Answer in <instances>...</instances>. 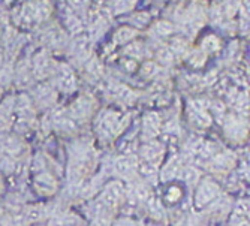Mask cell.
<instances>
[{
  "mask_svg": "<svg viewBox=\"0 0 250 226\" xmlns=\"http://www.w3.org/2000/svg\"><path fill=\"white\" fill-rule=\"evenodd\" d=\"M219 189H217V185H214L213 182H204L199 189H198V193H196V201L199 205H204L207 204L208 201H211L216 195H217Z\"/></svg>",
  "mask_w": 250,
  "mask_h": 226,
  "instance_id": "obj_1",
  "label": "cell"
},
{
  "mask_svg": "<svg viewBox=\"0 0 250 226\" xmlns=\"http://www.w3.org/2000/svg\"><path fill=\"white\" fill-rule=\"evenodd\" d=\"M181 195H183V192H181V189L180 187H177V186H172V187H169L168 189V192H167V195H165V198L169 201V202H177L180 198H181Z\"/></svg>",
  "mask_w": 250,
  "mask_h": 226,
  "instance_id": "obj_2",
  "label": "cell"
}]
</instances>
